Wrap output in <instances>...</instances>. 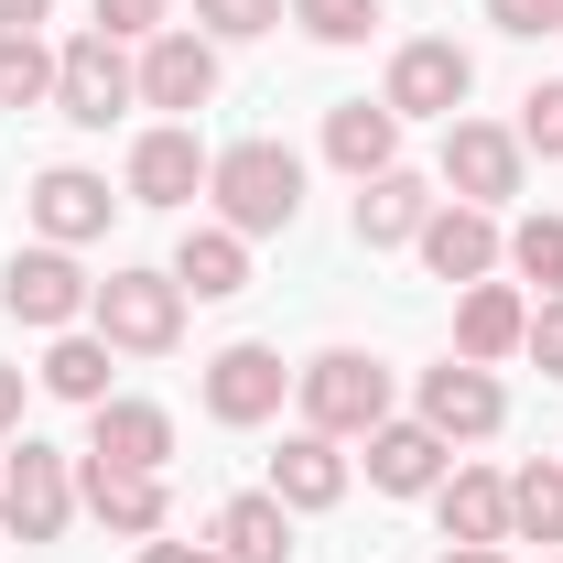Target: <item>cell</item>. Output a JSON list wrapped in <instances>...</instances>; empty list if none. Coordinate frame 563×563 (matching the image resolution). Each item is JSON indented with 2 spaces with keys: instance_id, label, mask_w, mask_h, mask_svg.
<instances>
[{
  "instance_id": "19",
  "label": "cell",
  "mask_w": 563,
  "mask_h": 563,
  "mask_svg": "<svg viewBox=\"0 0 563 563\" xmlns=\"http://www.w3.org/2000/svg\"><path fill=\"white\" fill-rule=\"evenodd\" d=\"M520 336H531V303H520L509 282H466V303H455V357L488 368V357H509Z\"/></svg>"
},
{
  "instance_id": "15",
  "label": "cell",
  "mask_w": 563,
  "mask_h": 563,
  "mask_svg": "<svg viewBox=\"0 0 563 563\" xmlns=\"http://www.w3.org/2000/svg\"><path fill=\"white\" fill-rule=\"evenodd\" d=\"M368 488H390V498L444 488V433L433 422H379L368 433Z\"/></svg>"
},
{
  "instance_id": "36",
  "label": "cell",
  "mask_w": 563,
  "mask_h": 563,
  "mask_svg": "<svg viewBox=\"0 0 563 563\" xmlns=\"http://www.w3.org/2000/svg\"><path fill=\"white\" fill-rule=\"evenodd\" d=\"M44 11H55V0H0V33H33Z\"/></svg>"
},
{
  "instance_id": "31",
  "label": "cell",
  "mask_w": 563,
  "mask_h": 563,
  "mask_svg": "<svg viewBox=\"0 0 563 563\" xmlns=\"http://www.w3.org/2000/svg\"><path fill=\"white\" fill-rule=\"evenodd\" d=\"M520 152H542V163H563V76L520 98Z\"/></svg>"
},
{
  "instance_id": "35",
  "label": "cell",
  "mask_w": 563,
  "mask_h": 563,
  "mask_svg": "<svg viewBox=\"0 0 563 563\" xmlns=\"http://www.w3.org/2000/svg\"><path fill=\"white\" fill-rule=\"evenodd\" d=\"M141 563H228V553H207V542H141Z\"/></svg>"
},
{
  "instance_id": "17",
  "label": "cell",
  "mask_w": 563,
  "mask_h": 563,
  "mask_svg": "<svg viewBox=\"0 0 563 563\" xmlns=\"http://www.w3.org/2000/svg\"><path fill=\"white\" fill-rule=\"evenodd\" d=\"M422 217H433V185L422 174H368L357 185V250H401V239H422Z\"/></svg>"
},
{
  "instance_id": "27",
  "label": "cell",
  "mask_w": 563,
  "mask_h": 563,
  "mask_svg": "<svg viewBox=\"0 0 563 563\" xmlns=\"http://www.w3.org/2000/svg\"><path fill=\"white\" fill-rule=\"evenodd\" d=\"M55 98V55L33 33H0V109H44Z\"/></svg>"
},
{
  "instance_id": "1",
  "label": "cell",
  "mask_w": 563,
  "mask_h": 563,
  "mask_svg": "<svg viewBox=\"0 0 563 563\" xmlns=\"http://www.w3.org/2000/svg\"><path fill=\"white\" fill-rule=\"evenodd\" d=\"M207 196H217V228L272 239V228L303 217V163H292L282 141H239V152H217V163H207Z\"/></svg>"
},
{
  "instance_id": "18",
  "label": "cell",
  "mask_w": 563,
  "mask_h": 563,
  "mask_svg": "<svg viewBox=\"0 0 563 563\" xmlns=\"http://www.w3.org/2000/svg\"><path fill=\"white\" fill-rule=\"evenodd\" d=\"M33 228H44L55 250H76V239H98V228H109V185H98V174H76V163H55V174H33Z\"/></svg>"
},
{
  "instance_id": "5",
  "label": "cell",
  "mask_w": 563,
  "mask_h": 563,
  "mask_svg": "<svg viewBox=\"0 0 563 563\" xmlns=\"http://www.w3.org/2000/svg\"><path fill=\"white\" fill-rule=\"evenodd\" d=\"M0 520H11L22 542H55V531L76 520V477H66L55 444H22V455L0 466Z\"/></svg>"
},
{
  "instance_id": "9",
  "label": "cell",
  "mask_w": 563,
  "mask_h": 563,
  "mask_svg": "<svg viewBox=\"0 0 563 563\" xmlns=\"http://www.w3.org/2000/svg\"><path fill=\"white\" fill-rule=\"evenodd\" d=\"M466 87H477V66L455 44H401L390 55V120H455Z\"/></svg>"
},
{
  "instance_id": "34",
  "label": "cell",
  "mask_w": 563,
  "mask_h": 563,
  "mask_svg": "<svg viewBox=\"0 0 563 563\" xmlns=\"http://www.w3.org/2000/svg\"><path fill=\"white\" fill-rule=\"evenodd\" d=\"M520 347L542 357V379H563V292L542 303V314H531V336H520Z\"/></svg>"
},
{
  "instance_id": "28",
  "label": "cell",
  "mask_w": 563,
  "mask_h": 563,
  "mask_svg": "<svg viewBox=\"0 0 563 563\" xmlns=\"http://www.w3.org/2000/svg\"><path fill=\"white\" fill-rule=\"evenodd\" d=\"M509 272L563 292V217H520V228H509Z\"/></svg>"
},
{
  "instance_id": "16",
  "label": "cell",
  "mask_w": 563,
  "mask_h": 563,
  "mask_svg": "<svg viewBox=\"0 0 563 563\" xmlns=\"http://www.w3.org/2000/svg\"><path fill=\"white\" fill-rule=\"evenodd\" d=\"M272 498H282V509H336V498H347V455H336V433L303 422V433L272 455Z\"/></svg>"
},
{
  "instance_id": "24",
  "label": "cell",
  "mask_w": 563,
  "mask_h": 563,
  "mask_svg": "<svg viewBox=\"0 0 563 563\" xmlns=\"http://www.w3.org/2000/svg\"><path fill=\"white\" fill-rule=\"evenodd\" d=\"M433 509H444V542H509V477L455 466V477L433 488Z\"/></svg>"
},
{
  "instance_id": "12",
  "label": "cell",
  "mask_w": 563,
  "mask_h": 563,
  "mask_svg": "<svg viewBox=\"0 0 563 563\" xmlns=\"http://www.w3.org/2000/svg\"><path fill=\"white\" fill-rule=\"evenodd\" d=\"M87 455L98 466H174V412L163 401H98V422H87Z\"/></svg>"
},
{
  "instance_id": "2",
  "label": "cell",
  "mask_w": 563,
  "mask_h": 563,
  "mask_svg": "<svg viewBox=\"0 0 563 563\" xmlns=\"http://www.w3.org/2000/svg\"><path fill=\"white\" fill-rule=\"evenodd\" d=\"M292 390H303V422H314V433H336V444L390 422V368H379V357H357V347L303 357V368H292Z\"/></svg>"
},
{
  "instance_id": "6",
  "label": "cell",
  "mask_w": 563,
  "mask_h": 563,
  "mask_svg": "<svg viewBox=\"0 0 563 563\" xmlns=\"http://www.w3.org/2000/svg\"><path fill=\"white\" fill-rule=\"evenodd\" d=\"M0 303H11L22 325H76V314L98 303V282L76 272L55 239H44V250H11V272H0Z\"/></svg>"
},
{
  "instance_id": "29",
  "label": "cell",
  "mask_w": 563,
  "mask_h": 563,
  "mask_svg": "<svg viewBox=\"0 0 563 563\" xmlns=\"http://www.w3.org/2000/svg\"><path fill=\"white\" fill-rule=\"evenodd\" d=\"M292 22H303L314 44H368V22H379V0H292Z\"/></svg>"
},
{
  "instance_id": "38",
  "label": "cell",
  "mask_w": 563,
  "mask_h": 563,
  "mask_svg": "<svg viewBox=\"0 0 563 563\" xmlns=\"http://www.w3.org/2000/svg\"><path fill=\"white\" fill-rule=\"evenodd\" d=\"M444 563H498V542H444Z\"/></svg>"
},
{
  "instance_id": "37",
  "label": "cell",
  "mask_w": 563,
  "mask_h": 563,
  "mask_svg": "<svg viewBox=\"0 0 563 563\" xmlns=\"http://www.w3.org/2000/svg\"><path fill=\"white\" fill-rule=\"evenodd\" d=\"M11 422H22V368L0 357V433H11Z\"/></svg>"
},
{
  "instance_id": "22",
  "label": "cell",
  "mask_w": 563,
  "mask_h": 563,
  "mask_svg": "<svg viewBox=\"0 0 563 563\" xmlns=\"http://www.w3.org/2000/svg\"><path fill=\"white\" fill-rule=\"evenodd\" d=\"M174 282H185L196 303H228V292H250V239H239V228H185V250H174Z\"/></svg>"
},
{
  "instance_id": "7",
  "label": "cell",
  "mask_w": 563,
  "mask_h": 563,
  "mask_svg": "<svg viewBox=\"0 0 563 563\" xmlns=\"http://www.w3.org/2000/svg\"><path fill=\"white\" fill-rule=\"evenodd\" d=\"M444 185H455V207L520 196V131H498V120H444Z\"/></svg>"
},
{
  "instance_id": "33",
  "label": "cell",
  "mask_w": 563,
  "mask_h": 563,
  "mask_svg": "<svg viewBox=\"0 0 563 563\" xmlns=\"http://www.w3.org/2000/svg\"><path fill=\"white\" fill-rule=\"evenodd\" d=\"M488 22L531 44V33H563V0H488Z\"/></svg>"
},
{
  "instance_id": "13",
  "label": "cell",
  "mask_w": 563,
  "mask_h": 563,
  "mask_svg": "<svg viewBox=\"0 0 563 563\" xmlns=\"http://www.w3.org/2000/svg\"><path fill=\"white\" fill-rule=\"evenodd\" d=\"M412 250L433 261V282H488L509 239L488 228V207H433V217H422V239H412Z\"/></svg>"
},
{
  "instance_id": "3",
  "label": "cell",
  "mask_w": 563,
  "mask_h": 563,
  "mask_svg": "<svg viewBox=\"0 0 563 563\" xmlns=\"http://www.w3.org/2000/svg\"><path fill=\"white\" fill-rule=\"evenodd\" d=\"M87 314H98V336H109V347L163 357L174 336H185V282H174V272H109Z\"/></svg>"
},
{
  "instance_id": "30",
  "label": "cell",
  "mask_w": 563,
  "mask_h": 563,
  "mask_svg": "<svg viewBox=\"0 0 563 563\" xmlns=\"http://www.w3.org/2000/svg\"><path fill=\"white\" fill-rule=\"evenodd\" d=\"M292 0H196V22H207V44H250V33H272Z\"/></svg>"
},
{
  "instance_id": "11",
  "label": "cell",
  "mask_w": 563,
  "mask_h": 563,
  "mask_svg": "<svg viewBox=\"0 0 563 563\" xmlns=\"http://www.w3.org/2000/svg\"><path fill=\"white\" fill-rule=\"evenodd\" d=\"M141 98L152 109H207L217 98V44L207 33H152L141 44Z\"/></svg>"
},
{
  "instance_id": "8",
  "label": "cell",
  "mask_w": 563,
  "mask_h": 563,
  "mask_svg": "<svg viewBox=\"0 0 563 563\" xmlns=\"http://www.w3.org/2000/svg\"><path fill=\"white\" fill-rule=\"evenodd\" d=\"M422 422H433L444 444H477V433L509 422V401H498V379L477 357H444V368H422Z\"/></svg>"
},
{
  "instance_id": "26",
  "label": "cell",
  "mask_w": 563,
  "mask_h": 563,
  "mask_svg": "<svg viewBox=\"0 0 563 563\" xmlns=\"http://www.w3.org/2000/svg\"><path fill=\"white\" fill-rule=\"evenodd\" d=\"M509 531L563 542V466H520V477H509Z\"/></svg>"
},
{
  "instance_id": "23",
  "label": "cell",
  "mask_w": 563,
  "mask_h": 563,
  "mask_svg": "<svg viewBox=\"0 0 563 563\" xmlns=\"http://www.w3.org/2000/svg\"><path fill=\"white\" fill-rule=\"evenodd\" d=\"M217 553L228 563H292V509H282L272 488L228 498V509H217Z\"/></svg>"
},
{
  "instance_id": "20",
  "label": "cell",
  "mask_w": 563,
  "mask_h": 563,
  "mask_svg": "<svg viewBox=\"0 0 563 563\" xmlns=\"http://www.w3.org/2000/svg\"><path fill=\"white\" fill-rule=\"evenodd\" d=\"M87 509H98L120 542H152V531H163V477H152V466H98V455H87Z\"/></svg>"
},
{
  "instance_id": "32",
  "label": "cell",
  "mask_w": 563,
  "mask_h": 563,
  "mask_svg": "<svg viewBox=\"0 0 563 563\" xmlns=\"http://www.w3.org/2000/svg\"><path fill=\"white\" fill-rule=\"evenodd\" d=\"M98 33L109 44H152L163 33V0H98Z\"/></svg>"
},
{
  "instance_id": "21",
  "label": "cell",
  "mask_w": 563,
  "mask_h": 563,
  "mask_svg": "<svg viewBox=\"0 0 563 563\" xmlns=\"http://www.w3.org/2000/svg\"><path fill=\"white\" fill-rule=\"evenodd\" d=\"M390 152H401L390 98H379V109H368V98H347V109L325 120V163H336V174H357V185H368V174H390Z\"/></svg>"
},
{
  "instance_id": "10",
  "label": "cell",
  "mask_w": 563,
  "mask_h": 563,
  "mask_svg": "<svg viewBox=\"0 0 563 563\" xmlns=\"http://www.w3.org/2000/svg\"><path fill=\"white\" fill-rule=\"evenodd\" d=\"M282 379H292V368H282L272 347H217L207 357V412L217 422H272L282 412Z\"/></svg>"
},
{
  "instance_id": "4",
  "label": "cell",
  "mask_w": 563,
  "mask_h": 563,
  "mask_svg": "<svg viewBox=\"0 0 563 563\" xmlns=\"http://www.w3.org/2000/svg\"><path fill=\"white\" fill-rule=\"evenodd\" d=\"M131 98H141V66L109 44V33H76L66 55H55V109H66L76 131H109Z\"/></svg>"
},
{
  "instance_id": "14",
  "label": "cell",
  "mask_w": 563,
  "mask_h": 563,
  "mask_svg": "<svg viewBox=\"0 0 563 563\" xmlns=\"http://www.w3.org/2000/svg\"><path fill=\"white\" fill-rule=\"evenodd\" d=\"M185 196H207L196 131H141L131 141V207H185Z\"/></svg>"
},
{
  "instance_id": "25",
  "label": "cell",
  "mask_w": 563,
  "mask_h": 563,
  "mask_svg": "<svg viewBox=\"0 0 563 563\" xmlns=\"http://www.w3.org/2000/svg\"><path fill=\"white\" fill-rule=\"evenodd\" d=\"M44 390L98 412V401H109V336H55V347H44Z\"/></svg>"
}]
</instances>
